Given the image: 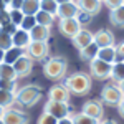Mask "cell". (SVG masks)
<instances>
[{"label": "cell", "mask_w": 124, "mask_h": 124, "mask_svg": "<svg viewBox=\"0 0 124 124\" xmlns=\"http://www.w3.org/2000/svg\"><path fill=\"white\" fill-rule=\"evenodd\" d=\"M63 85L66 86V89L75 96H86L91 88H93V78L89 76L88 73H83V71H76L73 75L65 78Z\"/></svg>", "instance_id": "obj_1"}, {"label": "cell", "mask_w": 124, "mask_h": 124, "mask_svg": "<svg viewBox=\"0 0 124 124\" xmlns=\"http://www.w3.org/2000/svg\"><path fill=\"white\" fill-rule=\"evenodd\" d=\"M68 60L65 56H51L43 65V75L50 81H61L66 78Z\"/></svg>", "instance_id": "obj_2"}, {"label": "cell", "mask_w": 124, "mask_h": 124, "mask_svg": "<svg viewBox=\"0 0 124 124\" xmlns=\"http://www.w3.org/2000/svg\"><path fill=\"white\" fill-rule=\"evenodd\" d=\"M43 96V89L38 85H25L18 88V91L15 93V104L20 108H31L37 103H40Z\"/></svg>", "instance_id": "obj_3"}, {"label": "cell", "mask_w": 124, "mask_h": 124, "mask_svg": "<svg viewBox=\"0 0 124 124\" xmlns=\"http://www.w3.org/2000/svg\"><path fill=\"white\" fill-rule=\"evenodd\" d=\"M43 111L51 114L53 117H56L58 121L65 119V117H70L73 114V108L70 106V103H58V101H46Z\"/></svg>", "instance_id": "obj_4"}, {"label": "cell", "mask_w": 124, "mask_h": 124, "mask_svg": "<svg viewBox=\"0 0 124 124\" xmlns=\"http://www.w3.org/2000/svg\"><path fill=\"white\" fill-rule=\"evenodd\" d=\"M23 51H25V56L31 58L33 61L35 60L37 61H43L50 55V46H48L46 41H31Z\"/></svg>", "instance_id": "obj_5"}, {"label": "cell", "mask_w": 124, "mask_h": 124, "mask_svg": "<svg viewBox=\"0 0 124 124\" xmlns=\"http://www.w3.org/2000/svg\"><path fill=\"white\" fill-rule=\"evenodd\" d=\"M123 101V93L119 91V88L113 83L106 85L103 89H101V103H104L108 106H116Z\"/></svg>", "instance_id": "obj_6"}, {"label": "cell", "mask_w": 124, "mask_h": 124, "mask_svg": "<svg viewBox=\"0 0 124 124\" xmlns=\"http://www.w3.org/2000/svg\"><path fill=\"white\" fill-rule=\"evenodd\" d=\"M81 113H85L86 116H89V117L96 119L98 123H101L103 117H104V106L99 99H89L81 106Z\"/></svg>", "instance_id": "obj_7"}, {"label": "cell", "mask_w": 124, "mask_h": 124, "mask_svg": "<svg viewBox=\"0 0 124 124\" xmlns=\"http://www.w3.org/2000/svg\"><path fill=\"white\" fill-rule=\"evenodd\" d=\"M111 68H113V65L106 63L103 60L94 58V60L89 63L91 78H96V79H108V78H111Z\"/></svg>", "instance_id": "obj_8"}, {"label": "cell", "mask_w": 124, "mask_h": 124, "mask_svg": "<svg viewBox=\"0 0 124 124\" xmlns=\"http://www.w3.org/2000/svg\"><path fill=\"white\" fill-rule=\"evenodd\" d=\"M83 28L81 25H79V22L76 18H60L58 22V30H60V33L63 35V37H66V38H75L78 35V31Z\"/></svg>", "instance_id": "obj_9"}, {"label": "cell", "mask_w": 124, "mask_h": 124, "mask_svg": "<svg viewBox=\"0 0 124 124\" xmlns=\"http://www.w3.org/2000/svg\"><path fill=\"white\" fill-rule=\"evenodd\" d=\"M2 121L5 124H28L30 117L27 113L20 111L17 108H8V109H5V113L2 116Z\"/></svg>", "instance_id": "obj_10"}, {"label": "cell", "mask_w": 124, "mask_h": 124, "mask_svg": "<svg viewBox=\"0 0 124 124\" xmlns=\"http://www.w3.org/2000/svg\"><path fill=\"white\" fill-rule=\"evenodd\" d=\"M71 93L66 89V86L63 83H56L50 88L48 91V101H58V103H68Z\"/></svg>", "instance_id": "obj_11"}, {"label": "cell", "mask_w": 124, "mask_h": 124, "mask_svg": "<svg viewBox=\"0 0 124 124\" xmlns=\"http://www.w3.org/2000/svg\"><path fill=\"white\" fill-rule=\"evenodd\" d=\"M94 43L98 48H108V46H116L114 45V35L111 33V30L101 28L94 33Z\"/></svg>", "instance_id": "obj_12"}, {"label": "cell", "mask_w": 124, "mask_h": 124, "mask_svg": "<svg viewBox=\"0 0 124 124\" xmlns=\"http://www.w3.org/2000/svg\"><path fill=\"white\" fill-rule=\"evenodd\" d=\"M71 41H73L75 48H78V51H79V50L86 48L88 45H91V43L94 41V33H91L88 28H81L78 31V35L71 40Z\"/></svg>", "instance_id": "obj_13"}, {"label": "cell", "mask_w": 124, "mask_h": 124, "mask_svg": "<svg viewBox=\"0 0 124 124\" xmlns=\"http://www.w3.org/2000/svg\"><path fill=\"white\" fill-rule=\"evenodd\" d=\"M79 7L76 2H68V3H61L58 5V18H76L79 15Z\"/></svg>", "instance_id": "obj_14"}, {"label": "cell", "mask_w": 124, "mask_h": 124, "mask_svg": "<svg viewBox=\"0 0 124 124\" xmlns=\"http://www.w3.org/2000/svg\"><path fill=\"white\" fill-rule=\"evenodd\" d=\"M13 68H15V73H17L18 78H25V76H28L30 73L33 71V60L23 55L18 61H15Z\"/></svg>", "instance_id": "obj_15"}, {"label": "cell", "mask_w": 124, "mask_h": 124, "mask_svg": "<svg viewBox=\"0 0 124 124\" xmlns=\"http://www.w3.org/2000/svg\"><path fill=\"white\" fill-rule=\"evenodd\" d=\"M76 3L81 12L89 13L91 17L98 15L101 12V8H103V2L101 0H76Z\"/></svg>", "instance_id": "obj_16"}, {"label": "cell", "mask_w": 124, "mask_h": 124, "mask_svg": "<svg viewBox=\"0 0 124 124\" xmlns=\"http://www.w3.org/2000/svg\"><path fill=\"white\" fill-rule=\"evenodd\" d=\"M12 41H13V46L20 48V50H25L31 43V38H30V31L27 30L18 28L13 35H12Z\"/></svg>", "instance_id": "obj_17"}, {"label": "cell", "mask_w": 124, "mask_h": 124, "mask_svg": "<svg viewBox=\"0 0 124 124\" xmlns=\"http://www.w3.org/2000/svg\"><path fill=\"white\" fill-rule=\"evenodd\" d=\"M98 60H103L109 65H114L117 61V50L116 46H108V48H99L98 51Z\"/></svg>", "instance_id": "obj_18"}, {"label": "cell", "mask_w": 124, "mask_h": 124, "mask_svg": "<svg viewBox=\"0 0 124 124\" xmlns=\"http://www.w3.org/2000/svg\"><path fill=\"white\" fill-rule=\"evenodd\" d=\"M51 35V30L48 27H41V25H37L35 28L30 30V38L31 41H46Z\"/></svg>", "instance_id": "obj_19"}, {"label": "cell", "mask_w": 124, "mask_h": 124, "mask_svg": "<svg viewBox=\"0 0 124 124\" xmlns=\"http://www.w3.org/2000/svg\"><path fill=\"white\" fill-rule=\"evenodd\" d=\"M40 2L41 0H23L22 12L25 17H35L40 12Z\"/></svg>", "instance_id": "obj_20"}, {"label": "cell", "mask_w": 124, "mask_h": 124, "mask_svg": "<svg viewBox=\"0 0 124 124\" xmlns=\"http://www.w3.org/2000/svg\"><path fill=\"white\" fill-rule=\"evenodd\" d=\"M98 51H99V48H98V45L93 41L91 45H88L86 48L79 50V58H81L83 61H89V63H91L94 58H98Z\"/></svg>", "instance_id": "obj_21"}, {"label": "cell", "mask_w": 124, "mask_h": 124, "mask_svg": "<svg viewBox=\"0 0 124 124\" xmlns=\"http://www.w3.org/2000/svg\"><path fill=\"white\" fill-rule=\"evenodd\" d=\"M0 79H10V81H17L18 79L13 65H8V63H2L0 65Z\"/></svg>", "instance_id": "obj_22"}, {"label": "cell", "mask_w": 124, "mask_h": 124, "mask_svg": "<svg viewBox=\"0 0 124 124\" xmlns=\"http://www.w3.org/2000/svg\"><path fill=\"white\" fill-rule=\"evenodd\" d=\"M23 55H25V51H23V50H20V48H17V46H12L10 50L5 51V60H3V63L15 65V61H18Z\"/></svg>", "instance_id": "obj_23"}, {"label": "cell", "mask_w": 124, "mask_h": 124, "mask_svg": "<svg viewBox=\"0 0 124 124\" xmlns=\"http://www.w3.org/2000/svg\"><path fill=\"white\" fill-rule=\"evenodd\" d=\"M109 22H111L114 27L124 28V5L119 7V8H116V10H111V13H109Z\"/></svg>", "instance_id": "obj_24"}, {"label": "cell", "mask_w": 124, "mask_h": 124, "mask_svg": "<svg viewBox=\"0 0 124 124\" xmlns=\"http://www.w3.org/2000/svg\"><path fill=\"white\" fill-rule=\"evenodd\" d=\"M111 79L114 81V85L124 81V63L123 61H116L111 68Z\"/></svg>", "instance_id": "obj_25"}, {"label": "cell", "mask_w": 124, "mask_h": 124, "mask_svg": "<svg viewBox=\"0 0 124 124\" xmlns=\"http://www.w3.org/2000/svg\"><path fill=\"white\" fill-rule=\"evenodd\" d=\"M35 18H37V25L48 27V28L55 23V17H53V15H50V13H46V12H43V10H40L38 13L35 15Z\"/></svg>", "instance_id": "obj_26"}, {"label": "cell", "mask_w": 124, "mask_h": 124, "mask_svg": "<svg viewBox=\"0 0 124 124\" xmlns=\"http://www.w3.org/2000/svg\"><path fill=\"white\" fill-rule=\"evenodd\" d=\"M15 104V93H10V91H3L0 89V106L3 109H8Z\"/></svg>", "instance_id": "obj_27"}, {"label": "cell", "mask_w": 124, "mask_h": 124, "mask_svg": "<svg viewBox=\"0 0 124 124\" xmlns=\"http://www.w3.org/2000/svg\"><path fill=\"white\" fill-rule=\"evenodd\" d=\"M40 10L46 12V13L53 15V17H56L58 15V3L55 0H41L40 2Z\"/></svg>", "instance_id": "obj_28"}, {"label": "cell", "mask_w": 124, "mask_h": 124, "mask_svg": "<svg viewBox=\"0 0 124 124\" xmlns=\"http://www.w3.org/2000/svg\"><path fill=\"white\" fill-rule=\"evenodd\" d=\"M71 119H73V123H75V124H99L96 119L89 117V116H86L85 113H75V111H73Z\"/></svg>", "instance_id": "obj_29"}, {"label": "cell", "mask_w": 124, "mask_h": 124, "mask_svg": "<svg viewBox=\"0 0 124 124\" xmlns=\"http://www.w3.org/2000/svg\"><path fill=\"white\" fill-rule=\"evenodd\" d=\"M13 46V41H12V35H8L7 31H0V50L7 51L10 48Z\"/></svg>", "instance_id": "obj_30"}, {"label": "cell", "mask_w": 124, "mask_h": 124, "mask_svg": "<svg viewBox=\"0 0 124 124\" xmlns=\"http://www.w3.org/2000/svg\"><path fill=\"white\" fill-rule=\"evenodd\" d=\"M25 18V15H23V12L22 10H10V20H12V23L15 25V27H18L22 25V22Z\"/></svg>", "instance_id": "obj_31"}, {"label": "cell", "mask_w": 124, "mask_h": 124, "mask_svg": "<svg viewBox=\"0 0 124 124\" xmlns=\"http://www.w3.org/2000/svg\"><path fill=\"white\" fill-rule=\"evenodd\" d=\"M0 89L3 91H10V93H17V81H10V79H0Z\"/></svg>", "instance_id": "obj_32"}, {"label": "cell", "mask_w": 124, "mask_h": 124, "mask_svg": "<svg viewBox=\"0 0 124 124\" xmlns=\"http://www.w3.org/2000/svg\"><path fill=\"white\" fill-rule=\"evenodd\" d=\"M35 27H37V18L35 17H25L23 22H22V25H20V28L27 30V31H30L31 28H35Z\"/></svg>", "instance_id": "obj_33"}, {"label": "cell", "mask_w": 124, "mask_h": 124, "mask_svg": "<svg viewBox=\"0 0 124 124\" xmlns=\"http://www.w3.org/2000/svg\"><path fill=\"white\" fill-rule=\"evenodd\" d=\"M37 124H58V119L56 117H53L51 114H48V113H41V116L38 117V123Z\"/></svg>", "instance_id": "obj_34"}, {"label": "cell", "mask_w": 124, "mask_h": 124, "mask_svg": "<svg viewBox=\"0 0 124 124\" xmlns=\"http://www.w3.org/2000/svg\"><path fill=\"white\" fill-rule=\"evenodd\" d=\"M12 23V20H10V10L5 8L0 12V27L3 28V27H7V25H10Z\"/></svg>", "instance_id": "obj_35"}, {"label": "cell", "mask_w": 124, "mask_h": 124, "mask_svg": "<svg viewBox=\"0 0 124 124\" xmlns=\"http://www.w3.org/2000/svg\"><path fill=\"white\" fill-rule=\"evenodd\" d=\"M76 20L79 22V25H81V27H86V25H89V23H91V20H93V17H91L89 13H85V12H79V15L76 17Z\"/></svg>", "instance_id": "obj_36"}, {"label": "cell", "mask_w": 124, "mask_h": 124, "mask_svg": "<svg viewBox=\"0 0 124 124\" xmlns=\"http://www.w3.org/2000/svg\"><path fill=\"white\" fill-rule=\"evenodd\" d=\"M103 5H106L109 10H116L124 5V0H103Z\"/></svg>", "instance_id": "obj_37"}, {"label": "cell", "mask_w": 124, "mask_h": 124, "mask_svg": "<svg viewBox=\"0 0 124 124\" xmlns=\"http://www.w3.org/2000/svg\"><path fill=\"white\" fill-rule=\"evenodd\" d=\"M22 5H23V0H13L8 5V10H22Z\"/></svg>", "instance_id": "obj_38"}, {"label": "cell", "mask_w": 124, "mask_h": 124, "mask_svg": "<svg viewBox=\"0 0 124 124\" xmlns=\"http://www.w3.org/2000/svg\"><path fill=\"white\" fill-rule=\"evenodd\" d=\"M116 50H117V61H123L124 60V41L119 43V45L116 46Z\"/></svg>", "instance_id": "obj_39"}, {"label": "cell", "mask_w": 124, "mask_h": 124, "mask_svg": "<svg viewBox=\"0 0 124 124\" xmlns=\"http://www.w3.org/2000/svg\"><path fill=\"white\" fill-rule=\"evenodd\" d=\"M117 113H119L121 117H124V101H121V103L117 104Z\"/></svg>", "instance_id": "obj_40"}, {"label": "cell", "mask_w": 124, "mask_h": 124, "mask_svg": "<svg viewBox=\"0 0 124 124\" xmlns=\"http://www.w3.org/2000/svg\"><path fill=\"white\" fill-rule=\"evenodd\" d=\"M58 124H75V123H73V119H71V116H70V117H65V119H60Z\"/></svg>", "instance_id": "obj_41"}, {"label": "cell", "mask_w": 124, "mask_h": 124, "mask_svg": "<svg viewBox=\"0 0 124 124\" xmlns=\"http://www.w3.org/2000/svg\"><path fill=\"white\" fill-rule=\"evenodd\" d=\"M99 124H117L116 121H113V119H103Z\"/></svg>", "instance_id": "obj_42"}, {"label": "cell", "mask_w": 124, "mask_h": 124, "mask_svg": "<svg viewBox=\"0 0 124 124\" xmlns=\"http://www.w3.org/2000/svg\"><path fill=\"white\" fill-rule=\"evenodd\" d=\"M116 86L119 88V91H121V93H123V94H124V81H121V83H117V85H116Z\"/></svg>", "instance_id": "obj_43"}, {"label": "cell", "mask_w": 124, "mask_h": 124, "mask_svg": "<svg viewBox=\"0 0 124 124\" xmlns=\"http://www.w3.org/2000/svg\"><path fill=\"white\" fill-rule=\"evenodd\" d=\"M3 60H5V51H3V50H0V65L3 63Z\"/></svg>", "instance_id": "obj_44"}, {"label": "cell", "mask_w": 124, "mask_h": 124, "mask_svg": "<svg viewBox=\"0 0 124 124\" xmlns=\"http://www.w3.org/2000/svg\"><path fill=\"white\" fill-rule=\"evenodd\" d=\"M58 5H61V3H68V2H73V0H55Z\"/></svg>", "instance_id": "obj_45"}, {"label": "cell", "mask_w": 124, "mask_h": 124, "mask_svg": "<svg viewBox=\"0 0 124 124\" xmlns=\"http://www.w3.org/2000/svg\"><path fill=\"white\" fill-rule=\"evenodd\" d=\"M5 8H7V5L3 3V0H0V12H2V10H5Z\"/></svg>", "instance_id": "obj_46"}, {"label": "cell", "mask_w": 124, "mask_h": 124, "mask_svg": "<svg viewBox=\"0 0 124 124\" xmlns=\"http://www.w3.org/2000/svg\"><path fill=\"white\" fill-rule=\"evenodd\" d=\"M12 2H13V0H3V3L7 5V8H8V5H10V3H12Z\"/></svg>", "instance_id": "obj_47"}, {"label": "cell", "mask_w": 124, "mask_h": 124, "mask_svg": "<svg viewBox=\"0 0 124 124\" xmlns=\"http://www.w3.org/2000/svg\"><path fill=\"white\" fill-rule=\"evenodd\" d=\"M3 113H5V109H3V108L0 106V119H2V116H3Z\"/></svg>", "instance_id": "obj_48"}, {"label": "cell", "mask_w": 124, "mask_h": 124, "mask_svg": "<svg viewBox=\"0 0 124 124\" xmlns=\"http://www.w3.org/2000/svg\"><path fill=\"white\" fill-rule=\"evenodd\" d=\"M0 124H5V123H3V121H2V119H0Z\"/></svg>", "instance_id": "obj_49"}, {"label": "cell", "mask_w": 124, "mask_h": 124, "mask_svg": "<svg viewBox=\"0 0 124 124\" xmlns=\"http://www.w3.org/2000/svg\"><path fill=\"white\" fill-rule=\"evenodd\" d=\"M123 101H124V94H123Z\"/></svg>", "instance_id": "obj_50"}, {"label": "cell", "mask_w": 124, "mask_h": 124, "mask_svg": "<svg viewBox=\"0 0 124 124\" xmlns=\"http://www.w3.org/2000/svg\"><path fill=\"white\" fill-rule=\"evenodd\" d=\"M0 31H2V27H0Z\"/></svg>", "instance_id": "obj_51"}, {"label": "cell", "mask_w": 124, "mask_h": 124, "mask_svg": "<svg viewBox=\"0 0 124 124\" xmlns=\"http://www.w3.org/2000/svg\"><path fill=\"white\" fill-rule=\"evenodd\" d=\"M73 2H76V0H73Z\"/></svg>", "instance_id": "obj_52"}, {"label": "cell", "mask_w": 124, "mask_h": 124, "mask_svg": "<svg viewBox=\"0 0 124 124\" xmlns=\"http://www.w3.org/2000/svg\"><path fill=\"white\" fill-rule=\"evenodd\" d=\"M123 63H124V60H123Z\"/></svg>", "instance_id": "obj_53"}, {"label": "cell", "mask_w": 124, "mask_h": 124, "mask_svg": "<svg viewBox=\"0 0 124 124\" xmlns=\"http://www.w3.org/2000/svg\"><path fill=\"white\" fill-rule=\"evenodd\" d=\"M101 2H103V0H101Z\"/></svg>", "instance_id": "obj_54"}]
</instances>
